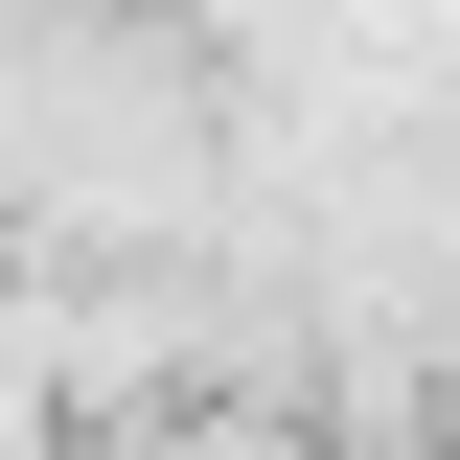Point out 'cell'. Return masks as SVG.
Listing matches in <instances>:
<instances>
[]
</instances>
